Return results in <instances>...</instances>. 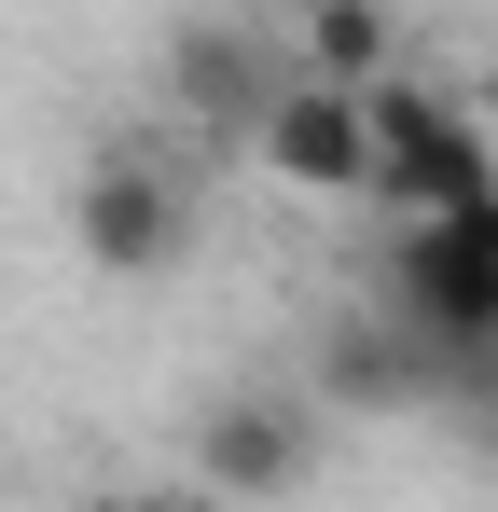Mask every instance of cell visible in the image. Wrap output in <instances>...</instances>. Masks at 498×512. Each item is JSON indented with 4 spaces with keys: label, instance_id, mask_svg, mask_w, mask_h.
I'll list each match as a JSON object with an SVG mask.
<instances>
[{
    "label": "cell",
    "instance_id": "obj_4",
    "mask_svg": "<svg viewBox=\"0 0 498 512\" xmlns=\"http://www.w3.org/2000/svg\"><path fill=\"white\" fill-rule=\"evenodd\" d=\"M70 250L97 277H125V291H153L166 263L194 250V180H166L153 153H83L70 180Z\"/></svg>",
    "mask_w": 498,
    "mask_h": 512
},
{
    "label": "cell",
    "instance_id": "obj_3",
    "mask_svg": "<svg viewBox=\"0 0 498 512\" xmlns=\"http://www.w3.org/2000/svg\"><path fill=\"white\" fill-rule=\"evenodd\" d=\"M236 139H249V167L277 180V194H319V208L374 194V111H360V84H332V70H277Z\"/></svg>",
    "mask_w": 498,
    "mask_h": 512
},
{
    "label": "cell",
    "instance_id": "obj_6",
    "mask_svg": "<svg viewBox=\"0 0 498 512\" xmlns=\"http://www.w3.org/2000/svg\"><path fill=\"white\" fill-rule=\"evenodd\" d=\"M277 70H291V56H263L236 14H180V28H166V97H180L194 125H222V139L263 111V84H277Z\"/></svg>",
    "mask_w": 498,
    "mask_h": 512
},
{
    "label": "cell",
    "instance_id": "obj_1",
    "mask_svg": "<svg viewBox=\"0 0 498 512\" xmlns=\"http://www.w3.org/2000/svg\"><path fill=\"white\" fill-rule=\"evenodd\" d=\"M388 319H402L429 360H498V194L485 208H402Z\"/></svg>",
    "mask_w": 498,
    "mask_h": 512
},
{
    "label": "cell",
    "instance_id": "obj_5",
    "mask_svg": "<svg viewBox=\"0 0 498 512\" xmlns=\"http://www.w3.org/2000/svg\"><path fill=\"white\" fill-rule=\"evenodd\" d=\"M305 471H319V416L305 402H277V388L208 402V429H194V485L208 499H291Z\"/></svg>",
    "mask_w": 498,
    "mask_h": 512
},
{
    "label": "cell",
    "instance_id": "obj_7",
    "mask_svg": "<svg viewBox=\"0 0 498 512\" xmlns=\"http://www.w3.org/2000/svg\"><path fill=\"white\" fill-rule=\"evenodd\" d=\"M402 56L388 0H291V70H332V84H374Z\"/></svg>",
    "mask_w": 498,
    "mask_h": 512
},
{
    "label": "cell",
    "instance_id": "obj_2",
    "mask_svg": "<svg viewBox=\"0 0 498 512\" xmlns=\"http://www.w3.org/2000/svg\"><path fill=\"white\" fill-rule=\"evenodd\" d=\"M360 111H374V194L388 208H485L498 194V125L471 111V97L415 84L402 56L360 84Z\"/></svg>",
    "mask_w": 498,
    "mask_h": 512
}]
</instances>
